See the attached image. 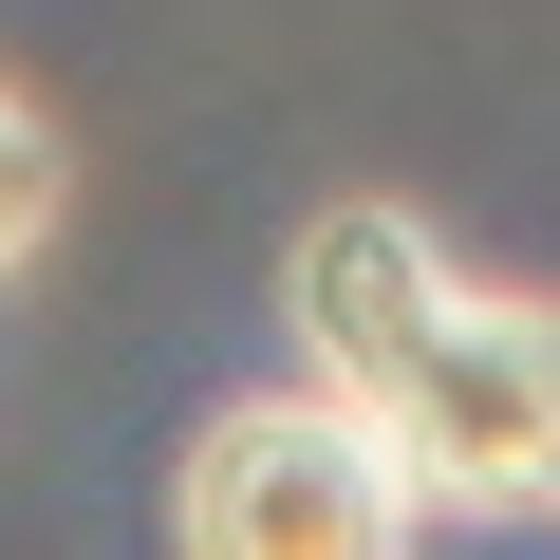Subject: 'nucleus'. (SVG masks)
<instances>
[{"label":"nucleus","mask_w":560,"mask_h":560,"mask_svg":"<svg viewBox=\"0 0 560 560\" xmlns=\"http://www.w3.org/2000/svg\"><path fill=\"white\" fill-rule=\"evenodd\" d=\"M280 300H300L318 393L430 486V523H541L560 504V300L467 280L411 206H318Z\"/></svg>","instance_id":"f257e3e1"},{"label":"nucleus","mask_w":560,"mask_h":560,"mask_svg":"<svg viewBox=\"0 0 560 560\" xmlns=\"http://www.w3.org/2000/svg\"><path fill=\"white\" fill-rule=\"evenodd\" d=\"M430 486L300 374V393H224L168 448V560H411Z\"/></svg>","instance_id":"f03ea898"},{"label":"nucleus","mask_w":560,"mask_h":560,"mask_svg":"<svg viewBox=\"0 0 560 560\" xmlns=\"http://www.w3.org/2000/svg\"><path fill=\"white\" fill-rule=\"evenodd\" d=\"M57 206H75V150H57V113H38L20 75H0V280L57 243Z\"/></svg>","instance_id":"7ed1b4c3"}]
</instances>
